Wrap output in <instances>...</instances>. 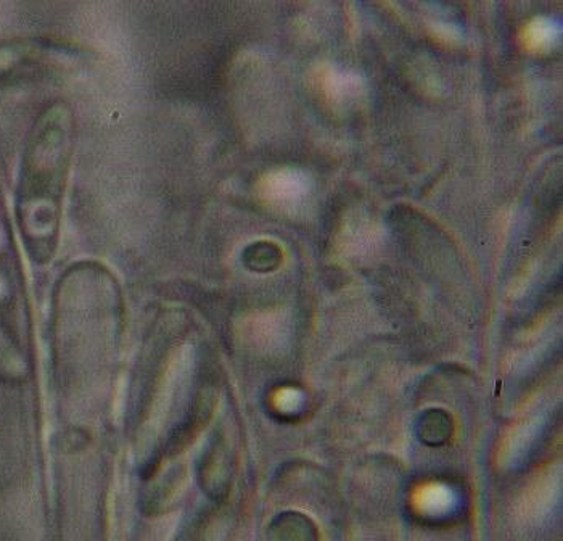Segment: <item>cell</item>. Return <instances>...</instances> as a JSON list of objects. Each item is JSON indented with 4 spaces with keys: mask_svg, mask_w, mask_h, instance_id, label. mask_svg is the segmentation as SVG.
Instances as JSON below:
<instances>
[{
    "mask_svg": "<svg viewBox=\"0 0 563 541\" xmlns=\"http://www.w3.org/2000/svg\"><path fill=\"white\" fill-rule=\"evenodd\" d=\"M123 331V298L113 274L79 263L58 283L54 311L55 363L62 376L85 380L113 364Z\"/></svg>",
    "mask_w": 563,
    "mask_h": 541,
    "instance_id": "cell-1",
    "label": "cell"
},
{
    "mask_svg": "<svg viewBox=\"0 0 563 541\" xmlns=\"http://www.w3.org/2000/svg\"><path fill=\"white\" fill-rule=\"evenodd\" d=\"M73 151L71 109L66 103H54L37 118L27 137L16 197L24 245L40 263H47L57 249Z\"/></svg>",
    "mask_w": 563,
    "mask_h": 541,
    "instance_id": "cell-2",
    "label": "cell"
},
{
    "mask_svg": "<svg viewBox=\"0 0 563 541\" xmlns=\"http://www.w3.org/2000/svg\"><path fill=\"white\" fill-rule=\"evenodd\" d=\"M269 541H312L311 526L300 515H284L271 526Z\"/></svg>",
    "mask_w": 563,
    "mask_h": 541,
    "instance_id": "cell-3",
    "label": "cell"
}]
</instances>
